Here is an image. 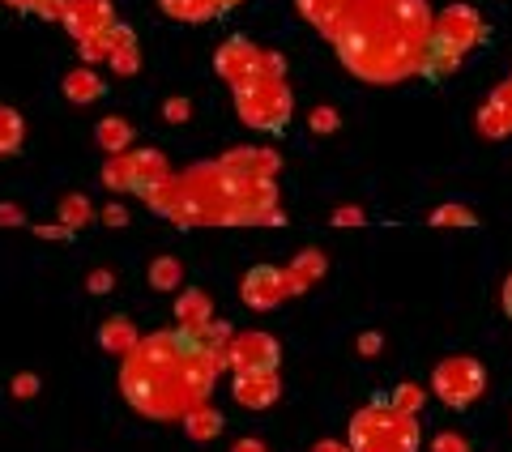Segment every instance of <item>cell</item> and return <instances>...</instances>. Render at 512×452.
I'll use <instances>...</instances> for the list:
<instances>
[{
	"mask_svg": "<svg viewBox=\"0 0 512 452\" xmlns=\"http://www.w3.org/2000/svg\"><path fill=\"white\" fill-rule=\"evenodd\" d=\"M231 325L210 320L201 329H163L137 337L120 359V393L137 414L154 423H175L188 410L205 406L218 371L227 367Z\"/></svg>",
	"mask_w": 512,
	"mask_h": 452,
	"instance_id": "obj_1",
	"label": "cell"
},
{
	"mask_svg": "<svg viewBox=\"0 0 512 452\" xmlns=\"http://www.w3.org/2000/svg\"><path fill=\"white\" fill-rule=\"evenodd\" d=\"M431 22L436 13L427 9V0H350L329 39L346 73L372 86H393L419 77Z\"/></svg>",
	"mask_w": 512,
	"mask_h": 452,
	"instance_id": "obj_2",
	"label": "cell"
},
{
	"mask_svg": "<svg viewBox=\"0 0 512 452\" xmlns=\"http://www.w3.org/2000/svg\"><path fill=\"white\" fill-rule=\"evenodd\" d=\"M154 214L171 218L175 226H265L278 214L274 180H248L214 163H197L180 175H167V184L146 192Z\"/></svg>",
	"mask_w": 512,
	"mask_h": 452,
	"instance_id": "obj_3",
	"label": "cell"
},
{
	"mask_svg": "<svg viewBox=\"0 0 512 452\" xmlns=\"http://www.w3.org/2000/svg\"><path fill=\"white\" fill-rule=\"evenodd\" d=\"M483 39H487L483 13L474 5H448L444 13H436V22H431V39H427V52L419 64V77H427V82L453 77Z\"/></svg>",
	"mask_w": 512,
	"mask_h": 452,
	"instance_id": "obj_4",
	"label": "cell"
},
{
	"mask_svg": "<svg viewBox=\"0 0 512 452\" xmlns=\"http://www.w3.org/2000/svg\"><path fill=\"white\" fill-rule=\"evenodd\" d=\"M346 444H350V452H419L423 427L414 414L397 410L389 397H372L350 418Z\"/></svg>",
	"mask_w": 512,
	"mask_h": 452,
	"instance_id": "obj_5",
	"label": "cell"
},
{
	"mask_svg": "<svg viewBox=\"0 0 512 452\" xmlns=\"http://www.w3.org/2000/svg\"><path fill=\"white\" fill-rule=\"evenodd\" d=\"M214 73L231 90H244V86H256V82H274V77H286V64H282L278 52H269V47L252 43L248 35H231V39L218 43Z\"/></svg>",
	"mask_w": 512,
	"mask_h": 452,
	"instance_id": "obj_6",
	"label": "cell"
},
{
	"mask_svg": "<svg viewBox=\"0 0 512 452\" xmlns=\"http://www.w3.org/2000/svg\"><path fill=\"white\" fill-rule=\"evenodd\" d=\"M235 111L248 128H256V133H282L295 116V94L286 86V77L256 82V86L235 90Z\"/></svg>",
	"mask_w": 512,
	"mask_h": 452,
	"instance_id": "obj_7",
	"label": "cell"
},
{
	"mask_svg": "<svg viewBox=\"0 0 512 452\" xmlns=\"http://www.w3.org/2000/svg\"><path fill=\"white\" fill-rule=\"evenodd\" d=\"M167 154L163 150H124V154H107L103 163V184L107 192H137L146 197L158 184H167Z\"/></svg>",
	"mask_w": 512,
	"mask_h": 452,
	"instance_id": "obj_8",
	"label": "cell"
},
{
	"mask_svg": "<svg viewBox=\"0 0 512 452\" xmlns=\"http://www.w3.org/2000/svg\"><path fill=\"white\" fill-rule=\"evenodd\" d=\"M487 389V371L470 354H448L431 371V393H436L448 410H470Z\"/></svg>",
	"mask_w": 512,
	"mask_h": 452,
	"instance_id": "obj_9",
	"label": "cell"
},
{
	"mask_svg": "<svg viewBox=\"0 0 512 452\" xmlns=\"http://www.w3.org/2000/svg\"><path fill=\"white\" fill-rule=\"evenodd\" d=\"M282 363V346H278V337H269V333H231V342H227V367L231 371H252V367H278Z\"/></svg>",
	"mask_w": 512,
	"mask_h": 452,
	"instance_id": "obj_10",
	"label": "cell"
},
{
	"mask_svg": "<svg viewBox=\"0 0 512 452\" xmlns=\"http://www.w3.org/2000/svg\"><path fill=\"white\" fill-rule=\"evenodd\" d=\"M116 5L111 0H64V13H60V26L82 43L90 35H103L107 26H116Z\"/></svg>",
	"mask_w": 512,
	"mask_h": 452,
	"instance_id": "obj_11",
	"label": "cell"
},
{
	"mask_svg": "<svg viewBox=\"0 0 512 452\" xmlns=\"http://www.w3.org/2000/svg\"><path fill=\"white\" fill-rule=\"evenodd\" d=\"M239 299H244V308H252V312H274L286 299V273L278 265L248 269L244 282H239Z\"/></svg>",
	"mask_w": 512,
	"mask_h": 452,
	"instance_id": "obj_12",
	"label": "cell"
},
{
	"mask_svg": "<svg viewBox=\"0 0 512 452\" xmlns=\"http://www.w3.org/2000/svg\"><path fill=\"white\" fill-rule=\"evenodd\" d=\"M231 397L244 410H269L282 397V380L278 367H252V371H235L231 380Z\"/></svg>",
	"mask_w": 512,
	"mask_h": 452,
	"instance_id": "obj_13",
	"label": "cell"
},
{
	"mask_svg": "<svg viewBox=\"0 0 512 452\" xmlns=\"http://www.w3.org/2000/svg\"><path fill=\"white\" fill-rule=\"evenodd\" d=\"M227 171L235 175H248V180H274L278 167H282V158L274 150H256V145H239V150H227L218 158Z\"/></svg>",
	"mask_w": 512,
	"mask_h": 452,
	"instance_id": "obj_14",
	"label": "cell"
},
{
	"mask_svg": "<svg viewBox=\"0 0 512 452\" xmlns=\"http://www.w3.org/2000/svg\"><path fill=\"white\" fill-rule=\"evenodd\" d=\"M137 43V35H133V26H124V22H116V26H107L103 35H90V39H82L77 43V56H82V64H107L111 56L120 52V47H133Z\"/></svg>",
	"mask_w": 512,
	"mask_h": 452,
	"instance_id": "obj_15",
	"label": "cell"
},
{
	"mask_svg": "<svg viewBox=\"0 0 512 452\" xmlns=\"http://www.w3.org/2000/svg\"><path fill=\"white\" fill-rule=\"evenodd\" d=\"M478 133L483 137H512V82L495 86L491 99L478 107Z\"/></svg>",
	"mask_w": 512,
	"mask_h": 452,
	"instance_id": "obj_16",
	"label": "cell"
},
{
	"mask_svg": "<svg viewBox=\"0 0 512 452\" xmlns=\"http://www.w3.org/2000/svg\"><path fill=\"white\" fill-rule=\"evenodd\" d=\"M60 90H64V99H69L73 107H86V103H99L103 99V77L90 69V64H77V69H69L64 73V82H60Z\"/></svg>",
	"mask_w": 512,
	"mask_h": 452,
	"instance_id": "obj_17",
	"label": "cell"
},
{
	"mask_svg": "<svg viewBox=\"0 0 512 452\" xmlns=\"http://www.w3.org/2000/svg\"><path fill=\"white\" fill-rule=\"evenodd\" d=\"M210 320H214V303L205 290L188 286L175 295V325L180 329H201V325H210Z\"/></svg>",
	"mask_w": 512,
	"mask_h": 452,
	"instance_id": "obj_18",
	"label": "cell"
},
{
	"mask_svg": "<svg viewBox=\"0 0 512 452\" xmlns=\"http://www.w3.org/2000/svg\"><path fill=\"white\" fill-rule=\"evenodd\" d=\"M282 273H286V299H295L316 278H325V256H320L316 248H308V252H299L295 261H291V269H282Z\"/></svg>",
	"mask_w": 512,
	"mask_h": 452,
	"instance_id": "obj_19",
	"label": "cell"
},
{
	"mask_svg": "<svg viewBox=\"0 0 512 452\" xmlns=\"http://www.w3.org/2000/svg\"><path fill=\"white\" fill-rule=\"evenodd\" d=\"M346 5H350V0H295V9L303 13V22H308L312 30H320L325 39L338 30Z\"/></svg>",
	"mask_w": 512,
	"mask_h": 452,
	"instance_id": "obj_20",
	"label": "cell"
},
{
	"mask_svg": "<svg viewBox=\"0 0 512 452\" xmlns=\"http://www.w3.org/2000/svg\"><path fill=\"white\" fill-rule=\"evenodd\" d=\"M137 337H141V333H137V325H133L128 316H107L103 329H99V346H103L107 354H116V359H124V354L137 346Z\"/></svg>",
	"mask_w": 512,
	"mask_h": 452,
	"instance_id": "obj_21",
	"label": "cell"
},
{
	"mask_svg": "<svg viewBox=\"0 0 512 452\" xmlns=\"http://www.w3.org/2000/svg\"><path fill=\"white\" fill-rule=\"evenodd\" d=\"M94 141H99L103 154H124V150H133V124L124 116H107L94 128Z\"/></svg>",
	"mask_w": 512,
	"mask_h": 452,
	"instance_id": "obj_22",
	"label": "cell"
},
{
	"mask_svg": "<svg viewBox=\"0 0 512 452\" xmlns=\"http://www.w3.org/2000/svg\"><path fill=\"white\" fill-rule=\"evenodd\" d=\"M180 423H184V431H188V440L205 444V440H214V435H218L222 427H227V418H222V414H218V410L210 406V401H205V406L188 410V414L180 418Z\"/></svg>",
	"mask_w": 512,
	"mask_h": 452,
	"instance_id": "obj_23",
	"label": "cell"
},
{
	"mask_svg": "<svg viewBox=\"0 0 512 452\" xmlns=\"http://www.w3.org/2000/svg\"><path fill=\"white\" fill-rule=\"evenodd\" d=\"M26 145V116L18 107L0 103V158H13Z\"/></svg>",
	"mask_w": 512,
	"mask_h": 452,
	"instance_id": "obj_24",
	"label": "cell"
},
{
	"mask_svg": "<svg viewBox=\"0 0 512 452\" xmlns=\"http://www.w3.org/2000/svg\"><path fill=\"white\" fill-rule=\"evenodd\" d=\"M158 9H163L171 22H188V26H201V22L218 18L214 0H158Z\"/></svg>",
	"mask_w": 512,
	"mask_h": 452,
	"instance_id": "obj_25",
	"label": "cell"
},
{
	"mask_svg": "<svg viewBox=\"0 0 512 452\" xmlns=\"http://www.w3.org/2000/svg\"><path fill=\"white\" fill-rule=\"evenodd\" d=\"M56 214H60V226H69V231L77 235V231H82V226L94 218V205H90L86 192H69V197L60 201Z\"/></svg>",
	"mask_w": 512,
	"mask_h": 452,
	"instance_id": "obj_26",
	"label": "cell"
},
{
	"mask_svg": "<svg viewBox=\"0 0 512 452\" xmlns=\"http://www.w3.org/2000/svg\"><path fill=\"white\" fill-rule=\"evenodd\" d=\"M431 226H440V231H474L478 218L466 205H440V209H431Z\"/></svg>",
	"mask_w": 512,
	"mask_h": 452,
	"instance_id": "obj_27",
	"label": "cell"
},
{
	"mask_svg": "<svg viewBox=\"0 0 512 452\" xmlns=\"http://www.w3.org/2000/svg\"><path fill=\"white\" fill-rule=\"evenodd\" d=\"M184 282V265L175 261V256H158V261L150 265V286L154 290H180Z\"/></svg>",
	"mask_w": 512,
	"mask_h": 452,
	"instance_id": "obj_28",
	"label": "cell"
},
{
	"mask_svg": "<svg viewBox=\"0 0 512 452\" xmlns=\"http://www.w3.org/2000/svg\"><path fill=\"white\" fill-rule=\"evenodd\" d=\"M393 406L397 410H402V414H414V418H419V410H423V401H427V389H419V384H397V389H393Z\"/></svg>",
	"mask_w": 512,
	"mask_h": 452,
	"instance_id": "obj_29",
	"label": "cell"
},
{
	"mask_svg": "<svg viewBox=\"0 0 512 452\" xmlns=\"http://www.w3.org/2000/svg\"><path fill=\"white\" fill-rule=\"evenodd\" d=\"M107 64H111V73H116V77H133V73L141 69V52H137V43H133V47H120V52L111 56Z\"/></svg>",
	"mask_w": 512,
	"mask_h": 452,
	"instance_id": "obj_30",
	"label": "cell"
},
{
	"mask_svg": "<svg viewBox=\"0 0 512 452\" xmlns=\"http://www.w3.org/2000/svg\"><path fill=\"white\" fill-rule=\"evenodd\" d=\"M431 452H470V440L461 431H436L431 440Z\"/></svg>",
	"mask_w": 512,
	"mask_h": 452,
	"instance_id": "obj_31",
	"label": "cell"
},
{
	"mask_svg": "<svg viewBox=\"0 0 512 452\" xmlns=\"http://www.w3.org/2000/svg\"><path fill=\"white\" fill-rule=\"evenodd\" d=\"M312 133H338V111H333V107H316L312 111Z\"/></svg>",
	"mask_w": 512,
	"mask_h": 452,
	"instance_id": "obj_32",
	"label": "cell"
},
{
	"mask_svg": "<svg viewBox=\"0 0 512 452\" xmlns=\"http://www.w3.org/2000/svg\"><path fill=\"white\" fill-rule=\"evenodd\" d=\"M60 13H64V0H35V9H30V18L60 22Z\"/></svg>",
	"mask_w": 512,
	"mask_h": 452,
	"instance_id": "obj_33",
	"label": "cell"
},
{
	"mask_svg": "<svg viewBox=\"0 0 512 452\" xmlns=\"http://www.w3.org/2000/svg\"><path fill=\"white\" fill-rule=\"evenodd\" d=\"M163 116H167L171 124H184V120L192 116V103H188V99H167V107H163Z\"/></svg>",
	"mask_w": 512,
	"mask_h": 452,
	"instance_id": "obj_34",
	"label": "cell"
},
{
	"mask_svg": "<svg viewBox=\"0 0 512 452\" xmlns=\"http://www.w3.org/2000/svg\"><path fill=\"white\" fill-rule=\"evenodd\" d=\"M367 218H363V209L359 205H342L338 214H333V226H363Z\"/></svg>",
	"mask_w": 512,
	"mask_h": 452,
	"instance_id": "obj_35",
	"label": "cell"
},
{
	"mask_svg": "<svg viewBox=\"0 0 512 452\" xmlns=\"http://www.w3.org/2000/svg\"><path fill=\"white\" fill-rule=\"evenodd\" d=\"M9 389H13V397L30 401V397L39 393V380H35V376H13V384H9Z\"/></svg>",
	"mask_w": 512,
	"mask_h": 452,
	"instance_id": "obj_36",
	"label": "cell"
},
{
	"mask_svg": "<svg viewBox=\"0 0 512 452\" xmlns=\"http://www.w3.org/2000/svg\"><path fill=\"white\" fill-rule=\"evenodd\" d=\"M111 282H116V278H111V273H107V269H94V273H90V278H86V286L94 290V295H107V290H111Z\"/></svg>",
	"mask_w": 512,
	"mask_h": 452,
	"instance_id": "obj_37",
	"label": "cell"
},
{
	"mask_svg": "<svg viewBox=\"0 0 512 452\" xmlns=\"http://www.w3.org/2000/svg\"><path fill=\"white\" fill-rule=\"evenodd\" d=\"M0 226H26V214L13 201H5L0 205Z\"/></svg>",
	"mask_w": 512,
	"mask_h": 452,
	"instance_id": "obj_38",
	"label": "cell"
},
{
	"mask_svg": "<svg viewBox=\"0 0 512 452\" xmlns=\"http://www.w3.org/2000/svg\"><path fill=\"white\" fill-rule=\"evenodd\" d=\"M35 235H39V239H73V231H69V226H60V222H56V226H52V222L35 226Z\"/></svg>",
	"mask_w": 512,
	"mask_h": 452,
	"instance_id": "obj_39",
	"label": "cell"
},
{
	"mask_svg": "<svg viewBox=\"0 0 512 452\" xmlns=\"http://www.w3.org/2000/svg\"><path fill=\"white\" fill-rule=\"evenodd\" d=\"M231 452H269V444H265V440H256V435H244V440H235V444H231Z\"/></svg>",
	"mask_w": 512,
	"mask_h": 452,
	"instance_id": "obj_40",
	"label": "cell"
},
{
	"mask_svg": "<svg viewBox=\"0 0 512 452\" xmlns=\"http://www.w3.org/2000/svg\"><path fill=\"white\" fill-rule=\"evenodd\" d=\"M103 222H107V226H128L124 205H107V209H103Z\"/></svg>",
	"mask_w": 512,
	"mask_h": 452,
	"instance_id": "obj_41",
	"label": "cell"
},
{
	"mask_svg": "<svg viewBox=\"0 0 512 452\" xmlns=\"http://www.w3.org/2000/svg\"><path fill=\"white\" fill-rule=\"evenodd\" d=\"M312 452H350V444H342V440H316Z\"/></svg>",
	"mask_w": 512,
	"mask_h": 452,
	"instance_id": "obj_42",
	"label": "cell"
},
{
	"mask_svg": "<svg viewBox=\"0 0 512 452\" xmlns=\"http://www.w3.org/2000/svg\"><path fill=\"white\" fill-rule=\"evenodd\" d=\"M359 350H363V354H376V350H380V337H376V333L359 337Z\"/></svg>",
	"mask_w": 512,
	"mask_h": 452,
	"instance_id": "obj_43",
	"label": "cell"
},
{
	"mask_svg": "<svg viewBox=\"0 0 512 452\" xmlns=\"http://www.w3.org/2000/svg\"><path fill=\"white\" fill-rule=\"evenodd\" d=\"M0 5H9V9H18V13H30V9H35V0H0Z\"/></svg>",
	"mask_w": 512,
	"mask_h": 452,
	"instance_id": "obj_44",
	"label": "cell"
},
{
	"mask_svg": "<svg viewBox=\"0 0 512 452\" xmlns=\"http://www.w3.org/2000/svg\"><path fill=\"white\" fill-rule=\"evenodd\" d=\"M239 5H244V0H214V9H218V18H222V13H231V9H239Z\"/></svg>",
	"mask_w": 512,
	"mask_h": 452,
	"instance_id": "obj_45",
	"label": "cell"
},
{
	"mask_svg": "<svg viewBox=\"0 0 512 452\" xmlns=\"http://www.w3.org/2000/svg\"><path fill=\"white\" fill-rule=\"evenodd\" d=\"M504 312H508V320H512V273H508V282H504Z\"/></svg>",
	"mask_w": 512,
	"mask_h": 452,
	"instance_id": "obj_46",
	"label": "cell"
}]
</instances>
